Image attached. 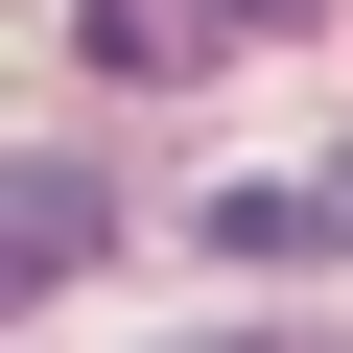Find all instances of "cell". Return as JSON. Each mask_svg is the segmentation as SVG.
<instances>
[{"label": "cell", "mask_w": 353, "mask_h": 353, "mask_svg": "<svg viewBox=\"0 0 353 353\" xmlns=\"http://www.w3.org/2000/svg\"><path fill=\"white\" fill-rule=\"evenodd\" d=\"M212 236H236V259H330V236H353V189H212Z\"/></svg>", "instance_id": "cell-3"}, {"label": "cell", "mask_w": 353, "mask_h": 353, "mask_svg": "<svg viewBox=\"0 0 353 353\" xmlns=\"http://www.w3.org/2000/svg\"><path fill=\"white\" fill-rule=\"evenodd\" d=\"M189 353H330V330H189Z\"/></svg>", "instance_id": "cell-4"}, {"label": "cell", "mask_w": 353, "mask_h": 353, "mask_svg": "<svg viewBox=\"0 0 353 353\" xmlns=\"http://www.w3.org/2000/svg\"><path fill=\"white\" fill-rule=\"evenodd\" d=\"M94 236H118V189H94V165H48V141L0 165V306H48V283H71Z\"/></svg>", "instance_id": "cell-1"}, {"label": "cell", "mask_w": 353, "mask_h": 353, "mask_svg": "<svg viewBox=\"0 0 353 353\" xmlns=\"http://www.w3.org/2000/svg\"><path fill=\"white\" fill-rule=\"evenodd\" d=\"M236 24H306V0H236Z\"/></svg>", "instance_id": "cell-5"}, {"label": "cell", "mask_w": 353, "mask_h": 353, "mask_svg": "<svg viewBox=\"0 0 353 353\" xmlns=\"http://www.w3.org/2000/svg\"><path fill=\"white\" fill-rule=\"evenodd\" d=\"M212 48H236V0H94V71L118 94H189Z\"/></svg>", "instance_id": "cell-2"}]
</instances>
